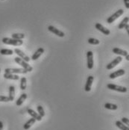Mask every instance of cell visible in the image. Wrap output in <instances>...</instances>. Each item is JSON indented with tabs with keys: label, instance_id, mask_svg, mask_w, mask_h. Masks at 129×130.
I'll use <instances>...</instances> for the list:
<instances>
[{
	"label": "cell",
	"instance_id": "obj_1",
	"mask_svg": "<svg viewBox=\"0 0 129 130\" xmlns=\"http://www.w3.org/2000/svg\"><path fill=\"white\" fill-rule=\"evenodd\" d=\"M14 61H15L16 64L20 65L23 69H25L26 71H28V72H31L32 70H33V67H32L31 65L28 64V62H26V61L23 60V59L20 58V57H16V58H14Z\"/></svg>",
	"mask_w": 129,
	"mask_h": 130
},
{
	"label": "cell",
	"instance_id": "obj_2",
	"mask_svg": "<svg viewBox=\"0 0 129 130\" xmlns=\"http://www.w3.org/2000/svg\"><path fill=\"white\" fill-rule=\"evenodd\" d=\"M2 41L5 44L12 45V46H21L23 44V41L22 40H16L9 38H3Z\"/></svg>",
	"mask_w": 129,
	"mask_h": 130
},
{
	"label": "cell",
	"instance_id": "obj_3",
	"mask_svg": "<svg viewBox=\"0 0 129 130\" xmlns=\"http://www.w3.org/2000/svg\"><path fill=\"white\" fill-rule=\"evenodd\" d=\"M124 13V10L123 9H119L117 11H116L114 14H112L111 16H110L107 19V23L108 24H111L113 23L116 19H118L119 17H121L122 14Z\"/></svg>",
	"mask_w": 129,
	"mask_h": 130
},
{
	"label": "cell",
	"instance_id": "obj_4",
	"mask_svg": "<svg viewBox=\"0 0 129 130\" xmlns=\"http://www.w3.org/2000/svg\"><path fill=\"white\" fill-rule=\"evenodd\" d=\"M5 73L12 74H26L28 71H26L23 68H6L5 70Z\"/></svg>",
	"mask_w": 129,
	"mask_h": 130
},
{
	"label": "cell",
	"instance_id": "obj_5",
	"mask_svg": "<svg viewBox=\"0 0 129 130\" xmlns=\"http://www.w3.org/2000/svg\"><path fill=\"white\" fill-rule=\"evenodd\" d=\"M107 87L110 90L117 91V92H120V93H126L127 91H128L125 87L117 85H114V84H107Z\"/></svg>",
	"mask_w": 129,
	"mask_h": 130
},
{
	"label": "cell",
	"instance_id": "obj_6",
	"mask_svg": "<svg viewBox=\"0 0 129 130\" xmlns=\"http://www.w3.org/2000/svg\"><path fill=\"white\" fill-rule=\"evenodd\" d=\"M48 30H49L50 32L54 34L55 35H57V36H58V37H60V38H64L65 36V34L64 31H62L58 29V28H55L54 26H49L48 27Z\"/></svg>",
	"mask_w": 129,
	"mask_h": 130
},
{
	"label": "cell",
	"instance_id": "obj_7",
	"mask_svg": "<svg viewBox=\"0 0 129 130\" xmlns=\"http://www.w3.org/2000/svg\"><path fill=\"white\" fill-rule=\"evenodd\" d=\"M122 61V57H121V56H118V57H116L115 59H114L110 63H109L107 65L106 68H107V70H111V69L114 68L116 65L119 64Z\"/></svg>",
	"mask_w": 129,
	"mask_h": 130
},
{
	"label": "cell",
	"instance_id": "obj_8",
	"mask_svg": "<svg viewBox=\"0 0 129 130\" xmlns=\"http://www.w3.org/2000/svg\"><path fill=\"white\" fill-rule=\"evenodd\" d=\"M87 68L92 70L93 67V53L92 51L87 52Z\"/></svg>",
	"mask_w": 129,
	"mask_h": 130
},
{
	"label": "cell",
	"instance_id": "obj_9",
	"mask_svg": "<svg viewBox=\"0 0 129 130\" xmlns=\"http://www.w3.org/2000/svg\"><path fill=\"white\" fill-rule=\"evenodd\" d=\"M95 27H96V28L97 30H99V31H101L104 35H109L110 34V31L109 29H107V28H105L104 26H103L102 24H100L99 23H96Z\"/></svg>",
	"mask_w": 129,
	"mask_h": 130
},
{
	"label": "cell",
	"instance_id": "obj_10",
	"mask_svg": "<svg viewBox=\"0 0 129 130\" xmlns=\"http://www.w3.org/2000/svg\"><path fill=\"white\" fill-rule=\"evenodd\" d=\"M14 52L18 55V57H20V58H22L23 60L26 61V62H28V61L31 60V59H30V58H29L28 55H26L24 52H23L22 50H19V49H15V50H14Z\"/></svg>",
	"mask_w": 129,
	"mask_h": 130
},
{
	"label": "cell",
	"instance_id": "obj_11",
	"mask_svg": "<svg viewBox=\"0 0 129 130\" xmlns=\"http://www.w3.org/2000/svg\"><path fill=\"white\" fill-rule=\"evenodd\" d=\"M125 73V71L123 69H120V70H116L115 72L110 73L109 75V78H110V79H114V78H116L117 77H119L121 76H123Z\"/></svg>",
	"mask_w": 129,
	"mask_h": 130
},
{
	"label": "cell",
	"instance_id": "obj_12",
	"mask_svg": "<svg viewBox=\"0 0 129 130\" xmlns=\"http://www.w3.org/2000/svg\"><path fill=\"white\" fill-rule=\"evenodd\" d=\"M27 112L28 113V115L31 116V117L34 118L36 120H38V121H40L42 120V117L39 115L38 113H37L36 111H34L33 109L31 108H28L27 109Z\"/></svg>",
	"mask_w": 129,
	"mask_h": 130
},
{
	"label": "cell",
	"instance_id": "obj_13",
	"mask_svg": "<svg viewBox=\"0 0 129 130\" xmlns=\"http://www.w3.org/2000/svg\"><path fill=\"white\" fill-rule=\"evenodd\" d=\"M93 80H94V77H93V76H89L87 77V82H86V85H85V87H84V90H85V91H87V92L90 91L91 87H92Z\"/></svg>",
	"mask_w": 129,
	"mask_h": 130
},
{
	"label": "cell",
	"instance_id": "obj_14",
	"mask_svg": "<svg viewBox=\"0 0 129 130\" xmlns=\"http://www.w3.org/2000/svg\"><path fill=\"white\" fill-rule=\"evenodd\" d=\"M112 51L114 53V54H116V55H119V56H126V55H128V52L126 51V50H122V49H119V48H114L113 50H112Z\"/></svg>",
	"mask_w": 129,
	"mask_h": 130
},
{
	"label": "cell",
	"instance_id": "obj_15",
	"mask_svg": "<svg viewBox=\"0 0 129 130\" xmlns=\"http://www.w3.org/2000/svg\"><path fill=\"white\" fill-rule=\"evenodd\" d=\"M44 49L43 48H39L37 50V51L34 53V55L31 56V60H33V61H35V60H37V59H38L39 58H40V56L44 52Z\"/></svg>",
	"mask_w": 129,
	"mask_h": 130
},
{
	"label": "cell",
	"instance_id": "obj_16",
	"mask_svg": "<svg viewBox=\"0 0 129 130\" xmlns=\"http://www.w3.org/2000/svg\"><path fill=\"white\" fill-rule=\"evenodd\" d=\"M35 122H36V120L34 119V118H33V117H31V119H29L27 122H26V123L24 124V126H23V128H24V129L28 130L29 129L34 123H35Z\"/></svg>",
	"mask_w": 129,
	"mask_h": 130
},
{
	"label": "cell",
	"instance_id": "obj_17",
	"mask_svg": "<svg viewBox=\"0 0 129 130\" xmlns=\"http://www.w3.org/2000/svg\"><path fill=\"white\" fill-rule=\"evenodd\" d=\"M26 99H27V94H26V93H22V94L20 95V96L19 97V99L16 100V105L17 106H20V105H22V104L24 103V101L26 100Z\"/></svg>",
	"mask_w": 129,
	"mask_h": 130
},
{
	"label": "cell",
	"instance_id": "obj_18",
	"mask_svg": "<svg viewBox=\"0 0 129 130\" xmlns=\"http://www.w3.org/2000/svg\"><path fill=\"white\" fill-rule=\"evenodd\" d=\"M4 78L6 79H11V80H19L20 76L16 75V74H12V73H5L4 74Z\"/></svg>",
	"mask_w": 129,
	"mask_h": 130
},
{
	"label": "cell",
	"instance_id": "obj_19",
	"mask_svg": "<svg viewBox=\"0 0 129 130\" xmlns=\"http://www.w3.org/2000/svg\"><path fill=\"white\" fill-rule=\"evenodd\" d=\"M116 126L121 130H129V127L127 126L125 124H124L121 120H117L116 121Z\"/></svg>",
	"mask_w": 129,
	"mask_h": 130
},
{
	"label": "cell",
	"instance_id": "obj_20",
	"mask_svg": "<svg viewBox=\"0 0 129 130\" xmlns=\"http://www.w3.org/2000/svg\"><path fill=\"white\" fill-rule=\"evenodd\" d=\"M129 22V17H125L121 22H120V23L119 24V26H118V28L119 29H122V28H124L125 26L128 24V23Z\"/></svg>",
	"mask_w": 129,
	"mask_h": 130
},
{
	"label": "cell",
	"instance_id": "obj_21",
	"mask_svg": "<svg viewBox=\"0 0 129 130\" xmlns=\"http://www.w3.org/2000/svg\"><path fill=\"white\" fill-rule=\"evenodd\" d=\"M8 97L10 98L11 101H13L14 97H15V88L13 85H11L9 87V96Z\"/></svg>",
	"mask_w": 129,
	"mask_h": 130
},
{
	"label": "cell",
	"instance_id": "obj_22",
	"mask_svg": "<svg viewBox=\"0 0 129 130\" xmlns=\"http://www.w3.org/2000/svg\"><path fill=\"white\" fill-rule=\"evenodd\" d=\"M27 87V79L26 77H22L20 79V89L24 91Z\"/></svg>",
	"mask_w": 129,
	"mask_h": 130
},
{
	"label": "cell",
	"instance_id": "obj_23",
	"mask_svg": "<svg viewBox=\"0 0 129 130\" xmlns=\"http://www.w3.org/2000/svg\"><path fill=\"white\" fill-rule=\"evenodd\" d=\"M11 37L13 39L23 40L25 38V35L23 33H13L11 35Z\"/></svg>",
	"mask_w": 129,
	"mask_h": 130
},
{
	"label": "cell",
	"instance_id": "obj_24",
	"mask_svg": "<svg viewBox=\"0 0 129 130\" xmlns=\"http://www.w3.org/2000/svg\"><path fill=\"white\" fill-rule=\"evenodd\" d=\"M104 108H107V109H109V110H114L115 111L118 108V106L116 104H113V103H105L104 104Z\"/></svg>",
	"mask_w": 129,
	"mask_h": 130
},
{
	"label": "cell",
	"instance_id": "obj_25",
	"mask_svg": "<svg viewBox=\"0 0 129 130\" xmlns=\"http://www.w3.org/2000/svg\"><path fill=\"white\" fill-rule=\"evenodd\" d=\"M0 54L3 55H11L13 54V51L12 50H8V49H2L0 50Z\"/></svg>",
	"mask_w": 129,
	"mask_h": 130
},
{
	"label": "cell",
	"instance_id": "obj_26",
	"mask_svg": "<svg viewBox=\"0 0 129 130\" xmlns=\"http://www.w3.org/2000/svg\"><path fill=\"white\" fill-rule=\"evenodd\" d=\"M87 42L91 44V45H99L100 41L98 39H96V38H90L87 40Z\"/></svg>",
	"mask_w": 129,
	"mask_h": 130
},
{
	"label": "cell",
	"instance_id": "obj_27",
	"mask_svg": "<svg viewBox=\"0 0 129 130\" xmlns=\"http://www.w3.org/2000/svg\"><path fill=\"white\" fill-rule=\"evenodd\" d=\"M37 109H38V114L41 116L42 117H43L45 116V111H44V109L41 106V105H38L37 107Z\"/></svg>",
	"mask_w": 129,
	"mask_h": 130
},
{
	"label": "cell",
	"instance_id": "obj_28",
	"mask_svg": "<svg viewBox=\"0 0 129 130\" xmlns=\"http://www.w3.org/2000/svg\"><path fill=\"white\" fill-rule=\"evenodd\" d=\"M10 98L8 96H2V95H0V102H5V103H8V102H10Z\"/></svg>",
	"mask_w": 129,
	"mask_h": 130
},
{
	"label": "cell",
	"instance_id": "obj_29",
	"mask_svg": "<svg viewBox=\"0 0 129 130\" xmlns=\"http://www.w3.org/2000/svg\"><path fill=\"white\" fill-rule=\"evenodd\" d=\"M121 121H122L124 124H125L127 126H128L129 127V119L126 118V117H122V120H121Z\"/></svg>",
	"mask_w": 129,
	"mask_h": 130
},
{
	"label": "cell",
	"instance_id": "obj_30",
	"mask_svg": "<svg viewBox=\"0 0 129 130\" xmlns=\"http://www.w3.org/2000/svg\"><path fill=\"white\" fill-rule=\"evenodd\" d=\"M124 1V4L125 6L127 9H129V0H123Z\"/></svg>",
	"mask_w": 129,
	"mask_h": 130
},
{
	"label": "cell",
	"instance_id": "obj_31",
	"mask_svg": "<svg viewBox=\"0 0 129 130\" xmlns=\"http://www.w3.org/2000/svg\"><path fill=\"white\" fill-rule=\"evenodd\" d=\"M125 30L127 31V33L128 34V35H129V25L128 24H127V25L125 26Z\"/></svg>",
	"mask_w": 129,
	"mask_h": 130
},
{
	"label": "cell",
	"instance_id": "obj_32",
	"mask_svg": "<svg viewBox=\"0 0 129 130\" xmlns=\"http://www.w3.org/2000/svg\"><path fill=\"white\" fill-rule=\"evenodd\" d=\"M0 130H3V123L0 121Z\"/></svg>",
	"mask_w": 129,
	"mask_h": 130
},
{
	"label": "cell",
	"instance_id": "obj_33",
	"mask_svg": "<svg viewBox=\"0 0 129 130\" xmlns=\"http://www.w3.org/2000/svg\"><path fill=\"white\" fill-rule=\"evenodd\" d=\"M125 59H126L127 61H129V55H126V56H125Z\"/></svg>",
	"mask_w": 129,
	"mask_h": 130
},
{
	"label": "cell",
	"instance_id": "obj_34",
	"mask_svg": "<svg viewBox=\"0 0 129 130\" xmlns=\"http://www.w3.org/2000/svg\"><path fill=\"white\" fill-rule=\"evenodd\" d=\"M0 72H1V69H0Z\"/></svg>",
	"mask_w": 129,
	"mask_h": 130
},
{
	"label": "cell",
	"instance_id": "obj_35",
	"mask_svg": "<svg viewBox=\"0 0 129 130\" xmlns=\"http://www.w3.org/2000/svg\"><path fill=\"white\" fill-rule=\"evenodd\" d=\"M2 1H4V0H2Z\"/></svg>",
	"mask_w": 129,
	"mask_h": 130
}]
</instances>
